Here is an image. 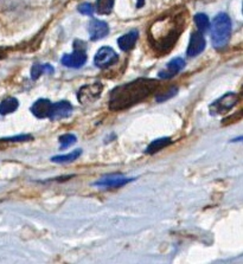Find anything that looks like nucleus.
Listing matches in <instances>:
<instances>
[{"label":"nucleus","instance_id":"obj_1","mask_svg":"<svg viewBox=\"0 0 243 264\" xmlns=\"http://www.w3.org/2000/svg\"><path fill=\"white\" fill-rule=\"evenodd\" d=\"M187 25V11L184 7L171 9L153 21L149 30V41L155 54L165 55L176 45Z\"/></svg>","mask_w":243,"mask_h":264},{"label":"nucleus","instance_id":"obj_2","mask_svg":"<svg viewBox=\"0 0 243 264\" xmlns=\"http://www.w3.org/2000/svg\"><path fill=\"white\" fill-rule=\"evenodd\" d=\"M160 83L152 78H138L127 84L120 85L111 93L109 108L112 111H123L147 99L159 88Z\"/></svg>","mask_w":243,"mask_h":264},{"label":"nucleus","instance_id":"obj_3","mask_svg":"<svg viewBox=\"0 0 243 264\" xmlns=\"http://www.w3.org/2000/svg\"><path fill=\"white\" fill-rule=\"evenodd\" d=\"M211 40L216 49L225 48L231 36V20L227 13H218L211 24Z\"/></svg>","mask_w":243,"mask_h":264},{"label":"nucleus","instance_id":"obj_4","mask_svg":"<svg viewBox=\"0 0 243 264\" xmlns=\"http://www.w3.org/2000/svg\"><path fill=\"white\" fill-rule=\"evenodd\" d=\"M238 102V95L235 93H228L218 100H216L214 103L210 104L209 111L211 115H221L227 114L230 109H233Z\"/></svg>","mask_w":243,"mask_h":264},{"label":"nucleus","instance_id":"obj_5","mask_svg":"<svg viewBox=\"0 0 243 264\" xmlns=\"http://www.w3.org/2000/svg\"><path fill=\"white\" fill-rule=\"evenodd\" d=\"M102 90H104V85H102L100 82L83 85L82 88L78 90L77 99L82 104H89L100 97Z\"/></svg>","mask_w":243,"mask_h":264},{"label":"nucleus","instance_id":"obj_6","mask_svg":"<svg viewBox=\"0 0 243 264\" xmlns=\"http://www.w3.org/2000/svg\"><path fill=\"white\" fill-rule=\"evenodd\" d=\"M117 54L113 50L111 47H102L100 50L96 52L94 58V63L97 68H108L115 64L117 61Z\"/></svg>","mask_w":243,"mask_h":264},{"label":"nucleus","instance_id":"obj_7","mask_svg":"<svg viewBox=\"0 0 243 264\" xmlns=\"http://www.w3.org/2000/svg\"><path fill=\"white\" fill-rule=\"evenodd\" d=\"M74 47L75 50L71 54L64 55L62 59H60V62H62L63 65L68 68H75V69H77V68H81L86 64L87 54L85 48H77L76 45H74Z\"/></svg>","mask_w":243,"mask_h":264},{"label":"nucleus","instance_id":"obj_8","mask_svg":"<svg viewBox=\"0 0 243 264\" xmlns=\"http://www.w3.org/2000/svg\"><path fill=\"white\" fill-rule=\"evenodd\" d=\"M206 49V38H204L203 33L200 31H193L191 33V38L187 50V54L190 57H195L202 54Z\"/></svg>","mask_w":243,"mask_h":264},{"label":"nucleus","instance_id":"obj_9","mask_svg":"<svg viewBox=\"0 0 243 264\" xmlns=\"http://www.w3.org/2000/svg\"><path fill=\"white\" fill-rule=\"evenodd\" d=\"M88 32L90 36V39L93 41L104 39L106 36L109 33V26L106 21L92 19L88 25Z\"/></svg>","mask_w":243,"mask_h":264},{"label":"nucleus","instance_id":"obj_10","mask_svg":"<svg viewBox=\"0 0 243 264\" xmlns=\"http://www.w3.org/2000/svg\"><path fill=\"white\" fill-rule=\"evenodd\" d=\"M71 113H73V105L67 101H60V102H57V103H52L49 119H50L51 121L62 120L66 118H69Z\"/></svg>","mask_w":243,"mask_h":264},{"label":"nucleus","instance_id":"obj_11","mask_svg":"<svg viewBox=\"0 0 243 264\" xmlns=\"http://www.w3.org/2000/svg\"><path fill=\"white\" fill-rule=\"evenodd\" d=\"M184 67H185L184 59L180 57H177L166 64L164 69L159 71L158 76L160 78H164V80H169V78H172L173 76H176L178 73H180V71L184 69Z\"/></svg>","mask_w":243,"mask_h":264},{"label":"nucleus","instance_id":"obj_12","mask_svg":"<svg viewBox=\"0 0 243 264\" xmlns=\"http://www.w3.org/2000/svg\"><path fill=\"white\" fill-rule=\"evenodd\" d=\"M132 180L134 179L125 178V177L121 174H109L107 177H105V178L100 179L94 185L98 187H120L125 184H128L130 182H132Z\"/></svg>","mask_w":243,"mask_h":264},{"label":"nucleus","instance_id":"obj_13","mask_svg":"<svg viewBox=\"0 0 243 264\" xmlns=\"http://www.w3.org/2000/svg\"><path fill=\"white\" fill-rule=\"evenodd\" d=\"M52 102L47 99H40L36 101L31 107V113L38 119H45L49 118L51 112Z\"/></svg>","mask_w":243,"mask_h":264},{"label":"nucleus","instance_id":"obj_14","mask_svg":"<svg viewBox=\"0 0 243 264\" xmlns=\"http://www.w3.org/2000/svg\"><path fill=\"white\" fill-rule=\"evenodd\" d=\"M139 32L136 30H133L130 31L126 35L121 36L119 39H117V45L123 51H130L133 48L135 47L136 40H138Z\"/></svg>","mask_w":243,"mask_h":264},{"label":"nucleus","instance_id":"obj_15","mask_svg":"<svg viewBox=\"0 0 243 264\" xmlns=\"http://www.w3.org/2000/svg\"><path fill=\"white\" fill-rule=\"evenodd\" d=\"M173 141L171 140L170 138H160V139H157V140L152 141L149 147L146 148V153L147 154H154L159 152V150H161L163 148H165V147H168L170 145H172Z\"/></svg>","mask_w":243,"mask_h":264},{"label":"nucleus","instance_id":"obj_16","mask_svg":"<svg viewBox=\"0 0 243 264\" xmlns=\"http://www.w3.org/2000/svg\"><path fill=\"white\" fill-rule=\"evenodd\" d=\"M43 74H54V68L50 64H33L31 68V78L36 81Z\"/></svg>","mask_w":243,"mask_h":264},{"label":"nucleus","instance_id":"obj_17","mask_svg":"<svg viewBox=\"0 0 243 264\" xmlns=\"http://www.w3.org/2000/svg\"><path fill=\"white\" fill-rule=\"evenodd\" d=\"M19 105V102L14 97H9V99H5L2 101L0 103V114L2 115H7L11 114V113L16 112Z\"/></svg>","mask_w":243,"mask_h":264},{"label":"nucleus","instance_id":"obj_18","mask_svg":"<svg viewBox=\"0 0 243 264\" xmlns=\"http://www.w3.org/2000/svg\"><path fill=\"white\" fill-rule=\"evenodd\" d=\"M82 154V150L81 149H76L74 152H71L69 154H66V156H57L54 157L51 159V161H54V163L57 164H66V163H73L76 159H78L79 157H81Z\"/></svg>","mask_w":243,"mask_h":264},{"label":"nucleus","instance_id":"obj_19","mask_svg":"<svg viewBox=\"0 0 243 264\" xmlns=\"http://www.w3.org/2000/svg\"><path fill=\"white\" fill-rule=\"evenodd\" d=\"M114 7V0H96L95 11L100 14H109Z\"/></svg>","mask_w":243,"mask_h":264},{"label":"nucleus","instance_id":"obj_20","mask_svg":"<svg viewBox=\"0 0 243 264\" xmlns=\"http://www.w3.org/2000/svg\"><path fill=\"white\" fill-rule=\"evenodd\" d=\"M193 21L200 32H206L207 30L210 28V20H209V17L204 13H197L193 17Z\"/></svg>","mask_w":243,"mask_h":264},{"label":"nucleus","instance_id":"obj_21","mask_svg":"<svg viewBox=\"0 0 243 264\" xmlns=\"http://www.w3.org/2000/svg\"><path fill=\"white\" fill-rule=\"evenodd\" d=\"M58 141L60 143V149H66L68 147L74 145L76 142V137L74 134H64L62 137H59Z\"/></svg>","mask_w":243,"mask_h":264},{"label":"nucleus","instance_id":"obj_22","mask_svg":"<svg viewBox=\"0 0 243 264\" xmlns=\"http://www.w3.org/2000/svg\"><path fill=\"white\" fill-rule=\"evenodd\" d=\"M77 10L79 13L85 14V16H93V13L95 12V9L92 4H88V3L81 4V5L77 7Z\"/></svg>","mask_w":243,"mask_h":264},{"label":"nucleus","instance_id":"obj_23","mask_svg":"<svg viewBox=\"0 0 243 264\" xmlns=\"http://www.w3.org/2000/svg\"><path fill=\"white\" fill-rule=\"evenodd\" d=\"M177 93H178V88H176V86H174V88L169 89V92L163 93V94H160V95H158L157 99H155V100H157L158 102H164L166 100L171 99V97H173Z\"/></svg>","mask_w":243,"mask_h":264},{"label":"nucleus","instance_id":"obj_24","mask_svg":"<svg viewBox=\"0 0 243 264\" xmlns=\"http://www.w3.org/2000/svg\"><path fill=\"white\" fill-rule=\"evenodd\" d=\"M32 137L31 135H17V137L13 138H7L4 141H11V142H23V141H28L31 140Z\"/></svg>","mask_w":243,"mask_h":264},{"label":"nucleus","instance_id":"obj_25","mask_svg":"<svg viewBox=\"0 0 243 264\" xmlns=\"http://www.w3.org/2000/svg\"><path fill=\"white\" fill-rule=\"evenodd\" d=\"M144 5H145V0H138V3H136V7L138 9H141Z\"/></svg>","mask_w":243,"mask_h":264},{"label":"nucleus","instance_id":"obj_26","mask_svg":"<svg viewBox=\"0 0 243 264\" xmlns=\"http://www.w3.org/2000/svg\"><path fill=\"white\" fill-rule=\"evenodd\" d=\"M6 57V51L4 50L3 48H0V59H3V58H5Z\"/></svg>","mask_w":243,"mask_h":264},{"label":"nucleus","instance_id":"obj_27","mask_svg":"<svg viewBox=\"0 0 243 264\" xmlns=\"http://www.w3.org/2000/svg\"><path fill=\"white\" fill-rule=\"evenodd\" d=\"M2 142H3V140H2V141H0V149H2V148H3V143H2Z\"/></svg>","mask_w":243,"mask_h":264},{"label":"nucleus","instance_id":"obj_28","mask_svg":"<svg viewBox=\"0 0 243 264\" xmlns=\"http://www.w3.org/2000/svg\"><path fill=\"white\" fill-rule=\"evenodd\" d=\"M200 2H202V0H200Z\"/></svg>","mask_w":243,"mask_h":264}]
</instances>
